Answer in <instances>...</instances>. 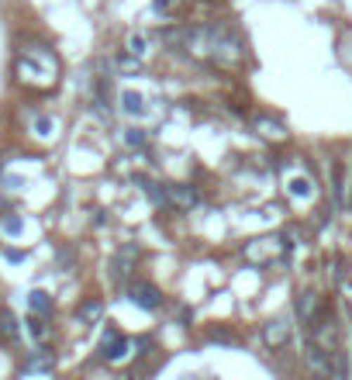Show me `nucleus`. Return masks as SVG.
Returning a JSON list of instances; mask_svg holds the SVG:
<instances>
[{"mask_svg": "<svg viewBox=\"0 0 352 380\" xmlns=\"http://www.w3.org/2000/svg\"><path fill=\"white\" fill-rule=\"evenodd\" d=\"M39 59H41V52L39 55H21V59H18V77H21L25 84L48 86L56 80V59H48L45 66H39Z\"/></svg>", "mask_w": 352, "mask_h": 380, "instance_id": "nucleus-1", "label": "nucleus"}, {"mask_svg": "<svg viewBox=\"0 0 352 380\" xmlns=\"http://www.w3.org/2000/svg\"><path fill=\"white\" fill-rule=\"evenodd\" d=\"M100 356L111 360V363H115V360H124V356H128V339L121 336V332H115V329H107L104 339H100Z\"/></svg>", "mask_w": 352, "mask_h": 380, "instance_id": "nucleus-2", "label": "nucleus"}, {"mask_svg": "<svg viewBox=\"0 0 352 380\" xmlns=\"http://www.w3.org/2000/svg\"><path fill=\"white\" fill-rule=\"evenodd\" d=\"M131 301L138 304V308H145V311H156L159 304H162V294H159L152 284H131Z\"/></svg>", "mask_w": 352, "mask_h": 380, "instance_id": "nucleus-3", "label": "nucleus"}, {"mask_svg": "<svg viewBox=\"0 0 352 380\" xmlns=\"http://www.w3.org/2000/svg\"><path fill=\"white\" fill-rule=\"evenodd\" d=\"M18 336H21V329H18L14 311H11V308H0V339H4V342H14Z\"/></svg>", "mask_w": 352, "mask_h": 380, "instance_id": "nucleus-4", "label": "nucleus"}, {"mask_svg": "<svg viewBox=\"0 0 352 380\" xmlns=\"http://www.w3.org/2000/svg\"><path fill=\"white\" fill-rule=\"evenodd\" d=\"M287 194L297 197V201H308V197L314 194L311 180H308V176H290V180H287Z\"/></svg>", "mask_w": 352, "mask_h": 380, "instance_id": "nucleus-5", "label": "nucleus"}, {"mask_svg": "<svg viewBox=\"0 0 352 380\" xmlns=\"http://www.w3.org/2000/svg\"><path fill=\"white\" fill-rule=\"evenodd\" d=\"M332 180H335V187H332L335 204H339V208H346V169H342V163H335V166H332Z\"/></svg>", "mask_w": 352, "mask_h": 380, "instance_id": "nucleus-6", "label": "nucleus"}, {"mask_svg": "<svg viewBox=\"0 0 352 380\" xmlns=\"http://www.w3.org/2000/svg\"><path fill=\"white\" fill-rule=\"evenodd\" d=\"M166 194H169V201H173V204H180V208H190V204H197V194L190 190V187H180V183H173Z\"/></svg>", "mask_w": 352, "mask_h": 380, "instance_id": "nucleus-7", "label": "nucleus"}, {"mask_svg": "<svg viewBox=\"0 0 352 380\" xmlns=\"http://www.w3.org/2000/svg\"><path fill=\"white\" fill-rule=\"evenodd\" d=\"M100 315H104V304H100V301H86V304H83V308L77 311L79 325H93Z\"/></svg>", "mask_w": 352, "mask_h": 380, "instance_id": "nucleus-8", "label": "nucleus"}, {"mask_svg": "<svg viewBox=\"0 0 352 380\" xmlns=\"http://www.w3.org/2000/svg\"><path fill=\"white\" fill-rule=\"evenodd\" d=\"M121 107H124L128 114H142V111H145V104H142V93H135V90H124V93H121Z\"/></svg>", "mask_w": 352, "mask_h": 380, "instance_id": "nucleus-9", "label": "nucleus"}, {"mask_svg": "<svg viewBox=\"0 0 352 380\" xmlns=\"http://www.w3.org/2000/svg\"><path fill=\"white\" fill-rule=\"evenodd\" d=\"M263 336H266V342H273V346H280V342H287V336H290V332H287V325H283V322H270Z\"/></svg>", "mask_w": 352, "mask_h": 380, "instance_id": "nucleus-10", "label": "nucleus"}, {"mask_svg": "<svg viewBox=\"0 0 352 380\" xmlns=\"http://www.w3.org/2000/svg\"><path fill=\"white\" fill-rule=\"evenodd\" d=\"M28 304H32L35 315H48L52 311V301H48V294H41V291H35V294L28 297Z\"/></svg>", "mask_w": 352, "mask_h": 380, "instance_id": "nucleus-11", "label": "nucleus"}, {"mask_svg": "<svg viewBox=\"0 0 352 380\" xmlns=\"http://www.w3.org/2000/svg\"><path fill=\"white\" fill-rule=\"evenodd\" d=\"M0 228H4V235H21V228H25V221H21L18 214H7V218L0 221Z\"/></svg>", "mask_w": 352, "mask_h": 380, "instance_id": "nucleus-12", "label": "nucleus"}, {"mask_svg": "<svg viewBox=\"0 0 352 380\" xmlns=\"http://www.w3.org/2000/svg\"><path fill=\"white\" fill-rule=\"evenodd\" d=\"M314 308H318V297H314V294H304L301 301H297V311H301V318H311Z\"/></svg>", "mask_w": 352, "mask_h": 380, "instance_id": "nucleus-13", "label": "nucleus"}, {"mask_svg": "<svg viewBox=\"0 0 352 380\" xmlns=\"http://www.w3.org/2000/svg\"><path fill=\"white\" fill-rule=\"evenodd\" d=\"M35 370H39V374H52V360L41 356V360H32V363L25 367V374H35Z\"/></svg>", "mask_w": 352, "mask_h": 380, "instance_id": "nucleus-14", "label": "nucleus"}, {"mask_svg": "<svg viewBox=\"0 0 352 380\" xmlns=\"http://www.w3.org/2000/svg\"><path fill=\"white\" fill-rule=\"evenodd\" d=\"M28 332L39 339V342H45V336H48V329H45V322H41V318H32V322H28Z\"/></svg>", "mask_w": 352, "mask_h": 380, "instance_id": "nucleus-15", "label": "nucleus"}, {"mask_svg": "<svg viewBox=\"0 0 352 380\" xmlns=\"http://www.w3.org/2000/svg\"><path fill=\"white\" fill-rule=\"evenodd\" d=\"M128 52L142 59V55H145V39H142V35H131V39H128Z\"/></svg>", "mask_w": 352, "mask_h": 380, "instance_id": "nucleus-16", "label": "nucleus"}, {"mask_svg": "<svg viewBox=\"0 0 352 380\" xmlns=\"http://www.w3.org/2000/svg\"><path fill=\"white\" fill-rule=\"evenodd\" d=\"M259 128H263V135H273V138H283V135H287V131L276 125V122H266V118L259 122Z\"/></svg>", "mask_w": 352, "mask_h": 380, "instance_id": "nucleus-17", "label": "nucleus"}, {"mask_svg": "<svg viewBox=\"0 0 352 380\" xmlns=\"http://www.w3.org/2000/svg\"><path fill=\"white\" fill-rule=\"evenodd\" d=\"M124 142H128V145H142V142H145V135H142L138 128H128V131H124Z\"/></svg>", "mask_w": 352, "mask_h": 380, "instance_id": "nucleus-18", "label": "nucleus"}, {"mask_svg": "<svg viewBox=\"0 0 352 380\" xmlns=\"http://www.w3.org/2000/svg\"><path fill=\"white\" fill-rule=\"evenodd\" d=\"M35 131H39L41 138H48V135H52V122H45V118H39V122H35Z\"/></svg>", "mask_w": 352, "mask_h": 380, "instance_id": "nucleus-19", "label": "nucleus"}]
</instances>
